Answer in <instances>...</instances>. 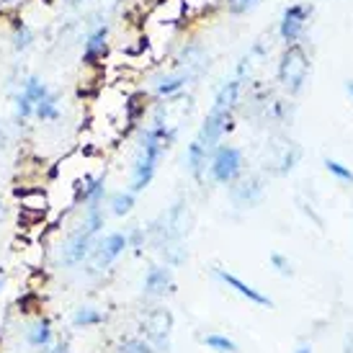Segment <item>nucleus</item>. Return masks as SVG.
Returning <instances> with one entry per match:
<instances>
[{"label":"nucleus","mask_w":353,"mask_h":353,"mask_svg":"<svg viewBox=\"0 0 353 353\" xmlns=\"http://www.w3.org/2000/svg\"><path fill=\"white\" fill-rule=\"evenodd\" d=\"M26 341H29L34 348H44V345H50L52 341V325L50 320H37V323L31 325L29 330H26Z\"/></svg>","instance_id":"6ab92c4d"},{"label":"nucleus","mask_w":353,"mask_h":353,"mask_svg":"<svg viewBox=\"0 0 353 353\" xmlns=\"http://www.w3.org/2000/svg\"><path fill=\"white\" fill-rule=\"evenodd\" d=\"M240 93H243V78L227 80L225 85L216 90L212 108H225V111H235V108H237V101H240Z\"/></svg>","instance_id":"2eb2a0df"},{"label":"nucleus","mask_w":353,"mask_h":353,"mask_svg":"<svg viewBox=\"0 0 353 353\" xmlns=\"http://www.w3.org/2000/svg\"><path fill=\"white\" fill-rule=\"evenodd\" d=\"M312 16V6L310 3H292L281 10L279 19V37L284 44H299V39L307 31V21Z\"/></svg>","instance_id":"20e7f679"},{"label":"nucleus","mask_w":353,"mask_h":353,"mask_svg":"<svg viewBox=\"0 0 353 353\" xmlns=\"http://www.w3.org/2000/svg\"><path fill=\"white\" fill-rule=\"evenodd\" d=\"M47 353H70V348L68 345H57V348H52V351H47Z\"/></svg>","instance_id":"7c9ffc66"},{"label":"nucleus","mask_w":353,"mask_h":353,"mask_svg":"<svg viewBox=\"0 0 353 353\" xmlns=\"http://www.w3.org/2000/svg\"><path fill=\"white\" fill-rule=\"evenodd\" d=\"M173 142H176V129L168 127L163 119H155L148 129H142L134 168H132V188L129 191L139 194V191H145L152 183L157 165H160V160H163V155H165Z\"/></svg>","instance_id":"f257e3e1"},{"label":"nucleus","mask_w":353,"mask_h":353,"mask_svg":"<svg viewBox=\"0 0 353 353\" xmlns=\"http://www.w3.org/2000/svg\"><path fill=\"white\" fill-rule=\"evenodd\" d=\"M129 248L127 243V235L124 232H108V235H103L93 245V250H90V274H99V271H106L108 265L117 261L119 255L124 253Z\"/></svg>","instance_id":"39448f33"},{"label":"nucleus","mask_w":353,"mask_h":353,"mask_svg":"<svg viewBox=\"0 0 353 353\" xmlns=\"http://www.w3.org/2000/svg\"><path fill=\"white\" fill-rule=\"evenodd\" d=\"M119 353H155V345L148 341H139V338H129L119 345Z\"/></svg>","instance_id":"393cba45"},{"label":"nucleus","mask_w":353,"mask_h":353,"mask_svg":"<svg viewBox=\"0 0 353 353\" xmlns=\"http://www.w3.org/2000/svg\"><path fill=\"white\" fill-rule=\"evenodd\" d=\"M108 23H99L96 29L88 31L85 37V44H83V65L85 68H99L101 62L106 59L108 54Z\"/></svg>","instance_id":"1a4fd4ad"},{"label":"nucleus","mask_w":353,"mask_h":353,"mask_svg":"<svg viewBox=\"0 0 353 353\" xmlns=\"http://www.w3.org/2000/svg\"><path fill=\"white\" fill-rule=\"evenodd\" d=\"M296 353H312V351H310L307 345H302V348H296Z\"/></svg>","instance_id":"f704fd0d"},{"label":"nucleus","mask_w":353,"mask_h":353,"mask_svg":"<svg viewBox=\"0 0 353 353\" xmlns=\"http://www.w3.org/2000/svg\"><path fill=\"white\" fill-rule=\"evenodd\" d=\"M127 243H129L132 248H137V250H139V248L145 245V232H142L139 227H134V230H132V232L127 235Z\"/></svg>","instance_id":"c85d7f7f"},{"label":"nucleus","mask_w":353,"mask_h":353,"mask_svg":"<svg viewBox=\"0 0 353 353\" xmlns=\"http://www.w3.org/2000/svg\"><path fill=\"white\" fill-rule=\"evenodd\" d=\"M191 80H194V75L186 72V70L168 72V75H157V78L152 80V93H155L157 99H170V96H176V93H181V90L186 88Z\"/></svg>","instance_id":"f8f14e48"},{"label":"nucleus","mask_w":353,"mask_h":353,"mask_svg":"<svg viewBox=\"0 0 353 353\" xmlns=\"http://www.w3.org/2000/svg\"><path fill=\"white\" fill-rule=\"evenodd\" d=\"M137 204V199H134V191H117L114 196H111V212L117 216H127L132 209Z\"/></svg>","instance_id":"4be33fe9"},{"label":"nucleus","mask_w":353,"mask_h":353,"mask_svg":"<svg viewBox=\"0 0 353 353\" xmlns=\"http://www.w3.org/2000/svg\"><path fill=\"white\" fill-rule=\"evenodd\" d=\"M19 196H21V194H19ZM21 204H23V209L44 212V209H47V196H44V194H39V191H34L31 196H21Z\"/></svg>","instance_id":"cd10ccee"},{"label":"nucleus","mask_w":353,"mask_h":353,"mask_svg":"<svg viewBox=\"0 0 353 353\" xmlns=\"http://www.w3.org/2000/svg\"><path fill=\"white\" fill-rule=\"evenodd\" d=\"M106 320V314L96 310V307H80L75 317H72V323L78 325V327H90V325H101Z\"/></svg>","instance_id":"b1692460"},{"label":"nucleus","mask_w":353,"mask_h":353,"mask_svg":"<svg viewBox=\"0 0 353 353\" xmlns=\"http://www.w3.org/2000/svg\"><path fill=\"white\" fill-rule=\"evenodd\" d=\"M201 343H204L209 351H214V353H240V348H237V343L232 341V338L219 335V333L204 335V338H201Z\"/></svg>","instance_id":"aec40b11"},{"label":"nucleus","mask_w":353,"mask_h":353,"mask_svg":"<svg viewBox=\"0 0 353 353\" xmlns=\"http://www.w3.org/2000/svg\"><path fill=\"white\" fill-rule=\"evenodd\" d=\"M6 214V209H3V201H0V216Z\"/></svg>","instance_id":"c9c22d12"},{"label":"nucleus","mask_w":353,"mask_h":353,"mask_svg":"<svg viewBox=\"0 0 353 353\" xmlns=\"http://www.w3.org/2000/svg\"><path fill=\"white\" fill-rule=\"evenodd\" d=\"M325 170H327L335 181H341V183H353V168L341 163V160H335V157H325Z\"/></svg>","instance_id":"5701e85b"},{"label":"nucleus","mask_w":353,"mask_h":353,"mask_svg":"<svg viewBox=\"0 0 353 353\" xmlns=\"http://www.w3.org/2000/svg\"><path fill=\"white\" fill-rule=\"evenodd\" d=\"M258 3H261V0H225L227 10H230L232 16H245V13H250Z\"/></svg>","instance_id":"a878e982"},{"label":"nucleus","mask_w":353,"mask_h":353,"mask_svg":"<svg viewBox=\"0 0 353 353\" xmlns=\"http://www.w3.org/2000/svg\"><path fill=\"white\" fill-rule=\"evenodd\" d=\"M345 90H348V96H351V101H353V80H348V83H345Z\"/></svg>","instance_id":"473e14b6"},{"label":"nucleus","mask_w":353,"mask_h":353,"mask_svg":"<svg viewBox=\"0 0 353 353\" xmlns=\"http://www.w3.org/2000/svg\"><path fill=\"white\" fill-rule=\"evenodd\" d=\"M34 39H37V37H34V31H31L29 26L23 23V21H16V23H13V34H10L13 50H16V52H26L31 44H34Z\"/></svg>","instance_id":"412c9836"},{"label":"nucleus","mask_w":353,"mask_h":353,"mask_svg":"<svg viewBox=\"0 0 353 353\" xmlns=\"http://www.w3.org/2000/svg\"><path fill=\"white\" fill-rule=\"evenodd\" d=\"M263 196V183H261V178H245V181H240L235 188H232V201L237 206H253L261 201Z\"/></svg>","instance_id":"4468645a"},{"label":"nucleus","mask_w":353,"mask_h":353,"mask_svg":"<svg viewBox=\"0 0 353 353\" xmlns=\"http://www.w3.org/2000/svg\"><path fill=\"white\" fill-rule=\"evenodd\" d=\"M312 72V59L302 44H286V50L279 57L276 80L286 96H299L307 85V78Z\"/></svg>","instance_id":"f03ea898"},{"label":"nucleus","mask_w":353,"mask_h":353,"mask_svg":"<svg viewBox=\"0 0 353 353\" xmlns=\"http://www.w3.org/2000/svg\"><path fill=\"white\" fill-rule=\"evenodd\" d=\"M23 0H0V6H19Z\"/></svg>","instance_id":"2f4dec72"},{"label":"nucleus","mask_w":353,"mask_h":353,"mask_svg":"<svg viewBox=\"0 0 353 353\" xmlns=\"http://www.w3.org/2000/svg\"><path fill=\"white\" fill-rule=\"evenodd\" d=\"M34 117L41 119V121H57L59 117H62V106H59V96L57 93H47L44 99L37 103V108H34Z\"/></svg>","instance_id":"a211bd4d"},{"label":"nucleus","mask_w":353,"mask_h":353,"mask_svg":"<svg viewBox=\"0 0 353 353\" xmlns=\"http://www.w3.org/2000/svg\"><path fill=\"white\" fill-rule=\"evenodd\" d=\"M230 129H232V111H225V108H212V111L206 114L201 129H199L196 142L204 150L212 152L216 145H222V137H225Z\"/></svg>","instance_id":"423d86ee"},{"label":"nucleus","mask_w":353,"mask_h":353,"mask_svg":"<svg viewBox=\"0 0 353 353\" xmlns=\"http://www.w3.org/2000/svg\"><path fill=\"white\" fill-rule=\"evenodd\" d=\"M124 111H127V127L134 129L142 121L145 111H148V96L145 93H132L124 99Z\"/></svg>","instance_id":"f3484780"},{"label":"nucleus","mask_w":353,"mask_h":353,"mask_svg":"<svg viewBox=\"0 0 353 353\" xmlns=\"http://www.w3.org/2000/svg\"><path fill=\"white\" fill-rule=\"evenodd\" d=\"M206 165H209V150H204L196 139H194L186 148V170L196 178V181H201Z\"/></svg>","instance_id":"dca6fc26"},{"label":"nucleus","mask_w":353,"mask_h":353,"mask_svg":"<svg viewBox=\"0 0 353 353\" xmlns=\"http://www.w3.org/2000/svg\"><path fill=\"white\" fill-rule=\"evenodd\" d=\"M145 327H148L150 343L155 345L157 351H165L170 330H173V314L168 310H152L148 314V320H145Z\"/></svg>","instance_id":"9d476101"},{"label":"nucleus","mask_w":353,"mask_h":353,"mask_svg":"<svg viewBox=\"0 0 353 353\" xmlns=\"http://www.w3.org/2000/svg\"><path fill=\"white\" fill-rule=\"evenodd\" d=\"M173 289V268L170 265H152L148 274H145V281H142V292L150 299H157L165 292Z\"/></svg>","instance_id":"9b49d317"},{"label":"nucleus","mask_w":353,"mask_h":353,"mask_svg":"<svg viewBox=\"0 0 353 353\" xmlns=\"http://www.w3.org/2000/svg\"><path fill=\"white\" fill-rule=\"evenodd\" d=\"M93 240H96V235L80 225L78 232H72V237L62 245V255H59V258H62V263L65 265H80L83 261H88L90 250H93V245H96Z\"/></svg>","instance_id":"6e6552de"},{"label":"nucleus","mask_w":353,"mask_h":353,"mask_svg":"<svg viewBox=\"0 0 353 353\" xmlns=\"http://www.w3.org/2000/svg\"><path fill=\"white\" fill-rule=\"evenodd\" d=\"M243 165H245L243 152L235 145H216L209 152V176L219 186L235 183L237 178L243 176Z\"/></svg>","instance_id":"7ed1b4c3"},{"label":"nucleus","mask_w":353,"mask_h":353,"mask_svg":"<svg viewBox=\"0 0 353 353\" xmlns=\"http://www.w3.org/2000/svg\"><path fill=\"white\" fill-rule=\"evenodd\" d=\"M271 268H274L276 274L279 276H292L294 274V268H292V261L286 258V255H281V253H271Z\"/></svg>","instance_id":"bb28decb"},{"label":"nucleus","mask_w":353,"mask_h":353,"mask_svg":"<svg viewBox=\"0 0 353 353\" xmlns=\"http://www.w3.org/2000/svg\"><path fill=\"white\" fill-rule=\"evenodd\" d=\"M343 353H353V333L345 335V343H343Z\"/></svg>","instance_id":"c756f323"},{"label":"nucleus","mask_w":353,"mask_h":353,"mask_svg":"<svg viewBox=\"0 0 353 353\" xmlns=\"http://www.w3.org/2000/svg\"><path fill=\"white\" fill-rule=\"evenodd\" d=\"M106 194V173L101 176H83L78 188V201H83L85 206H101Z\"/></svg>","instance_id":"ddd939ff"},{"label":"nucleus","mask_w":353,"mask_h":353,"mask_svg":"<svg viewBox=\"0 0 353 353\" xmlns=\"http://www.w3.org/2000/svg\"><path fill=\"white\" fill-rule=\"evenodd\" d=\"M0 289H3V279H0Z\"/></svg>","instance_id":"e433bc0d"},{"label":"nucleus","mask_w":353,"mask_h":353,"mask_svg":"<svg viewBox=\"0 0 353 353\" xmlns=\"http://www.w3.org/2000/svg\"><path fill=\"white\" fill-rule=\"evenodd\" d=\"M212 274H214L216 281H222V284L227 286V289H232L237 296H243V299H248L250 304H255V307H274V302L268 299V296L261 292V289H255V286H250L248 281H243L240 276L230 274V271H225V268H219V265H214L212 268Z\"/></svg>","instance_id":"0eeeda50"},{"label":"nucleus","mask_w":353,"mask_h":353,"mask_svg":"<svg viewBox=\"0 0 353 353\" xmlns=\"http://www.w3.org/2000/svg\"><path fill=\"white\" fill-rule=\"evenodd\" d=\"M80 3H85V0H68V6H72V8H75V6H80Z\"/></svg>","instance_id":"72a5a7b5"}]
</instances>
